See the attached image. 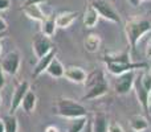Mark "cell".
I'll use <instances>...</instances> for the list:
<instances>
[{"mask_svg": "<svg viewBox=\"0 0 151 132\" xmlns=\"http://www.w3.org/2000/svg\"><path fill=\"white\" fill-rule=\"evenodd\" d=\"M23 12L25 13V16L28 19L33 21H39L41 23L45 19L47 13L42 11L41 4H31V5H23Z\"/></svg>", "mask_w": 151, "mask_h": 132, "instance_id": "15", "label": "cell"}, {"mask_svg": "<svg viewBox=\"0 0 151 132\" xmlns=\"http://www.w3.org/2000/svg\"><path fill=\"white\" fill-rule=\"evenodd\" d=\"M90 4L97 9V12L99 13V17H104L105 20L110 21L114 24L121 23V17L118 15V12L115 11V8L110 4L106 0H91Z\"/></svg>", "mask_w": 151, "mask_h": 132, "instance_id": "6", "label": "cell"}, {"mask_svg": "<svg viewBox=\"0 0 151 132\" xmlns=\"http://www.w3.org/2000/svg\"><path fill=\"white\" fill-rule=\"evenodd\" d=\"M1 52H3V45H1V41H0V54H1Z\"/></svg>", "mask_w": 151, "mask_h": 132, "instance_id": "35", "label": "cell"}, {"mask_svg": "<svg viewBox=\"0 0 151 132\" xmlns=\"http://www.w3.org/2000/svg\"><path fill=\"white\" fill-rule=\"evenodd\" d=\"M53 114L65 119H74L80 116H88V110L82 103L70 98H58L53 106Z\"/></svg>", "mask_w": 151, "mask_h": 132, "instance_id": "3", "label": "cell"}, {"mask_svg": "<svg viewBox=\"0 0 151 132\" xmlns=\"http://www.w3.org/2000/svg\"><path fill=\"white\" fill-rule=\"evenodd\" d=\"M48 0H25L23 5H31V4H45Z\"/></svg>", "mask_w": 151, "mask_h": 132, "instance_id": "27", "label": "cell"}, {"mask_svg": "<svg viewBox=\"0 0 151 132\" xmlns=\"http://www.w3.org/2000/svg\"><path fill=\"white\" fill-rule=\"evenodd\" d=\"M101 37L97 33H90L83 40V48L88 53H97L101 48Z\"/></svg>", "mask_w": 151, "mask_h": 132, "instance_id": "18", "label": "cell"}, {"mask_svg": "<svg viewBox=\"0 0 151 132\" xmlns=\"http://www.w3.org/2000/svg\"><path fill=\"white\" fill-rule=\"evenodd\" d=\"M56 54H57V49L55 48V49L50 50L48 54H45V56H42V57H40L39 61H37V64H36V65H35V67H33V71H32V77H33V78H37V77H40L42 73L47 71V69H48V66H49L50 61H52L53 58L56 57Z\"/></svg>", "mask_w": 151, "mask_h": 132, "instance_id": "12", "label": "cell"}, {"mask_svg": "<svg viewBox=\"0 0 151 132\" xmlns=\"http://www.w3.org/2000/svg\"><path fill=\"white\" fill-rule=\"evenodd\" d=\"M8 29V24H7V21L4 20V19L0 16V33H4L5 31Z\"/></svg>", "mask_w": 151, "mask_h": 132, "instance_id": "28", "label": "cell"}, {"mask_svg": "<svg viewBox=\"0 0 151 132\" xmlns=\"http://www.w3.org/2000/svg\"><path fill=\"white\" fill-rule=\"evenodd\" d=\"M98 20H99V13L97 12V9L91 4H88L85 8V11H83V17H82L85 28L93 29L94 26L98 24Z\"/></svg>", "mask_w": 151, "mask_h": 132, "instance_id": "14", "label": "cell"}, {"mask_svg": "<svg viewBox=\"0 0 151 132\" xmlns=\"http://www.w3.org/2000/svg\"><path fill=\"white\" fill-rule=\"evenodd\" d=\"M11 5V0H0V11H7Z\"/></svg>", "mask_w": 151, "mask_h": 132, "instance_id": "26", "label": "cell"}, {"mask_svg": "<svg viewBox=\"0 0 151 132\" xmlns=\"http://www.w3.org/2000/svg\"><path fill=\"white\" fill-rule=\"evenodd\" d=\"M104 62L106 65L107 71L113 75L122 74V73L129 71V70H142L149 67V64L146 62H134L131 60V49L129 45L121 53H107V54H105Z\"/></svg>", "mask_w": 151, "mask_h": 132, "instance_id": "1", "label": "cell"}, {"mask_svg": "<svg viewBox=\"0 0 151 132\" xmlns=\"http://www.w3.org/2000/svg\"><path fill=\"white\" fill-rule=\"evenodd\" d=\"M107 83V79L105 77V73L104 70L101 69H94L93 71H90L86 77L85 82L82 83L83 87H85V91L86 90H90L93 87H97V86H101V85H105Z\"/></svg>", "mask_w": 151, "mask_h": 132, "instance_id": "10", "label": "cell"}, {"mask_svg": "<svg viewBox=\"0 0 151 132\" xmlns=\"http://www.w3.org/2000/svg\"><path fill=\"white\" fill-rule=\"evenodd\" d=\"M36 104H37V95L33 90L29 88L27 91L25 96H24L23 102H21V107H23V110L27 114H32L35 111V108H36Z\"/></svg>", "mask_w": 151, "mask_h": 132, "instance_id": "20", "label": "cell"}, {"mask_svg": "<svg viewBox=\"0 0 151 132\" xmlns=\"http://www.w3.org/2000/svg\"><path fill=\"white\" fill-rule=\"evenodd\" d=\"M147 33H151V20L147 17L135 16V17L129 19L125 23V34L131 52H135L139 41Z\"/></svg>", "mask_w": 151, "mask_h": 132, "instance_id": "2", "label": "cell"}, {"mask_svg": "<svg viewBox=\"0 0 151 132\" xmlns=\"http://www.w3.org/2000/svg\"><path fill=\"white\" fill-rule=\"evenodd\" d=\"M4 122V128L5 132H17L19 130V123H17V118L15 116V114H8L3 118Z\"/></svg>", "mask_w": 151, "mask_h": 132, "instance_id": "23", "label": "cell"}, {"mask_svg": "<svg viewBox=\"0 0 151 132\" xmlns=\"http://www.w3.org/2000/svg\"><path fill=\"white\" fill-rule=\"evenodd\" d=\"M145 54H146V58H151V37L149 41H147L146 49H145Z\"/></svg>", "mask_w": 151, "mask_h": 132, "instance_id": "29", "label": "cell"}, {"mask_svg": "<svg viewBox=\"0 0 151 132\" xmlns=\"http://www.w3.org/2000/svg\"><path fill=\"white\" fill-rule=\"evenodd\" d=\"M5 85V78H4V71H3L1 66H0V90H1L3 87H4Z\"/></svg>", "mask_w": 151, "mask_h": 132, "instance_id": "30", "label": "cell"}, {"mask_svg": "<svg viewBox=\"0 0 151 132\" xmlns=\"http://www.w3.org/2000/svg\"><path fill=\"white\" fill-rule=\"evenodd\" d=\"M129 124H130V128L134 132H145L149 130L150 127V123L147 120V118H145L141 114L131 115L130 119H129Z\"/></svg>", "mask_w": 151, "mask_h": 132, "instance_id": "16", "label": "cell"}, {"mask_svg": "<svg viewBox=\"0 0 151 132\" xmlns=\"http://www.w3.org/2000/svg\"><path fill=\"white\" fill-rule=\"evenodd\" d=\"M64 71H65V66L61 64V61L57 57H55L50 61L49 66L47 69V74H49L52 78H63L64 77Z\"/></svg>", "mask_w": 151, "mask_h": 132, "instance_id": "21", "label": "cell"}, {"mask_svg": "<svg viewBox=\"0 0 151 132\" xmlns=\"http://www.w3.org/2000/svg\"><path fill=\"white\" fill-rule=\"evenodd\" d=\"M0 104H1V95H0Z\"/></svg>", "mask_w": 151, "mask_h": 132, "instance_id": "36", "label": "cell"}, {"mask_svg": "<svg viewBox=\"0 0 151 132\" xmlns=\"http://www.w3.org/2000/svg\"><path fill=\"white\" fill-rule=\"evenodd\" d=\"M147 71H149V74L151 75V66L149 65V67H147Z\"/></svg>", "mask_w": 151, "mask_h": 132, "instance_id": "34", "label": "cell"}, {"mask_svg": "<svg viewBox=\"0 0 151 132\" xmlns=\"http://www.w3.org/2000/svg\"><path fill=\"white\" fill-rule=\"evenodd\" d=\"M29 90V82L28 81H21L17 83V86L13 90V94L11 96V104H9V114H15L17 111L19 107H21V102H23L24 96H25L27 91Z\"/></svg>", "mask_w": 151, "mask_h": 132, "instance_id": "8", "label": "cell"}, {"mask_svg": "<svg viewBox=\"0 0 151 132\" xmlns=\"http://www.w3.org/2000/svg\"><path fill=\"white\" fill-rule=\"evenodd\" d=\"M55 48L56 46L52 41V37L45 36L41 32L35 34L33 39H32V50H33L35 56L37 57V60H39L40 57H42V56L48 54V53H49L50 50H53Z\"/></svg>", "mask_w": 151, "mask_h": 132, "instance_id": "5", "label": "cell"}, {"mask_svg": "<svg viewBox=\"0 0 151 132\" xmlns=\"http://www.w3.org/2000/svg\"><path fill=\"white\" fill-rule=\"evenodd\" d=\"M107 127H109V120L106 114L97 112L91 122V132H107Z\"/></svg>", "mask_w": 151, "mask_h": 132, "instance_id": "17", "label": "cell"}, {"mask_svg": "<svg viewBox=\"0 0 151 132\" xmlns=\"http://www.w3.org/2000/svg\"><path fill=\"white\" fill-rule=\"evenodd\" d=\"M68 132H83L86 124H88V116H80L74 119H69Z\"/></svg>", "mask_w": 151, "mask_h": 132, "instance_id": "22", "label": "cell"}, {"mask_svg": "<svg viewBox=\"0 0 151 132\" xmlns=\"http://www.w3.org/2000/svg\"><path fill=\"white\" fill-rule=\"evenodd\" d=\"M147 114L151 116V94H150V101H149V108H147Z\"/></svg>", "mask_w": 151, "mask_h": 132, "instance_id": "33", "label": "cell"}, {"mask_svg": "<svg viewBox=\"0 0 151 132\" xmlns=\"http://www.w3.org/2000/svg\"><path fill=\"white\" fill-rule=\"evenodd\" d=\"M133 90L135 91L137 99H138V103L141 104V107L143 108V111L147 112V108H149V101H150V91L147 90L143 86L141 81V74H137L135 81H134V87Z\"/></svg>", "mask_w": 151, "mask_h": 132, "instance_id": "9", "label": "cell"}, {"mask_svg": "<svg viewBox=\"0 0 151 132\" xmlns=\"http://www.w3.org/2000/svg\"><path fill=\"white\" fill-rule=\"evenodd\" d=\"M56 16L55 15H47L45 19L41 21V33H44L48 37H53L56 33Z\"/></svg>", "mask_w": 151, "mask_h": 132, "instance_id": "19", "label": "cell"}, {"mask_svg": "<svg viewBox=\"0 0 151 132\" xmlns=\"http://www.w3.org/2000/svg\"><path fill=\"white\" fill-rule=\"evenodd\" d=\"M141 81H142V83H143V86L150 91V94H151V75L149 74V71L141 73Z\"/></svg>", "mask_w": 151, "mask_h": 132, "instance_id": "24", "label": "cell"}, {"mask_svg": "<svg viewBox=\"0 0 151 132\" xmlns=\"http://www.w3.org/2000/svg\"><path fill=\"white\" fill-rule=\"evenodd\" d=\"M20 62H21L20 53L16 52V50H12V52H8L7 54L1 57L0 66H1L3 71L5 74L16 75L19 73V69H20Z\"/></svg>", "mask_w": 151, "mask_h": 132, "instance_id": "7", "label": "cell"}, {"mask_svg": "<svg viewBox=\"0 0 151 132\" xmlns=\"http://www.w3.org/2000/svg\"><path fill=\"white\" fill-rule=\"evenodd\" d=\"M44 132H60V130H58L56 126H48Z\"/></svg>", "mask_w": 151, "mask_h": 132, "instance_id": "31", "label": "cell"}, {"mask_svg": "<svg viewBox=\"0 0 151 132\" xmlns=\"http://www.w3.org/2000/svg\"><path fill=\"white\" fill-rule=\"evenodd\" d=\"M64 77L73 83H83L88 77V73L83 70V67L76 66V65H69L65 67L64 71Z\"/></svg>", "mask_w": 151, "mask_h": 132, "instance_id": "11", "label": "cell"}, {"mask_svg": "<svg viewBox=\"0 0 151 132\" xmlns=\"http://www.w3.org/2000/svg\"><path fill=\"white\" fill-rule=\"evenodd\" d=\"M1 36H3V33H0V39H1Z\"/></svg>", "mask_w": 151, "mask_h": 132, "instance_id": "37", "label": "cell"}, {"mask_svg": "<svg viewBox=\"0 0 151 132\" xmlns=\"http://www.w3.org/2000/svg\"><path fill=\"white\" fill-rule=\"evenodd\" d=\"M107 132H125V130H123L122 126L118 124V123H109Z\"/></svg>", "mask_w": 151, "mask_h": 132, "instance_id": "25", "label": "cell"}, {"mask_svg": "<svg viewBox=\"0 0 151 132\" xmlns=\"http://www.w3.org/2000/svg\"><path fill=\"white\" fill-rule=\"evenodd\" d=\"M139 1H146V0H139Z\"/></svg>", "mask_w": 151, "mask_h": 132, "instance_id": "38", "label": "cell"}, {"mask_svg": "<svg viewBox=\"0 0 151 132\" xmlns=\"http://www.w3.org/2000/svg\"><path fill=\"white\" fill-rule=\"evenodd\" d=\"M117 79L114 83V90L118 95H126L134 87V81L137 77V70H129L122 74L115 75Z\"/></svg>", "mask_w": 151, "mask_h": 132, "instance_id": "4", "label": "cell"}, {"mask_svg": "<svg viewBox=\"0 0 151 132\" xmlns=\"http://www.w3.org/2000/svg\"><path fill=\"white\" fill-rule=\"evenodd\" d=\"M77 17L78 12H76V11H64V12L56 15V25H57V28L66 29L77 20Z\"/></svg>", "mask_w": 151, "mask_h": 132, "instance_id": "13", "label": "cell"}, {"mask_svg": "<svg viewBox=\"0 0 151 132\" xmlns=\"http://www.w3.org/2000/svg\"><path fill=\"white\" fill-rule=\"evenodd\" d=\"M0 132H5V128H4V122H3V119H0Z\"/></svg>", "mask_w": 151, "mask_h": 132, "instance_id": "32", "label": "cell"}]
</instances>
